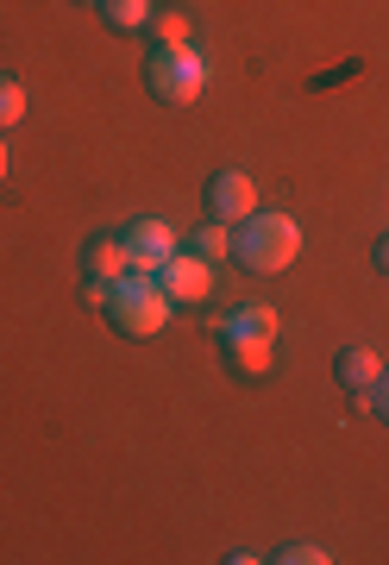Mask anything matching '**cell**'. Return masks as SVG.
<instances>
[{"label":"cell","instance_id":"8fae6325","mask_svg":"<svg viewBox=\"0 0 389 565\" xmlns=\"http://www.w3.org/2000/svg\"><path fill=\"white\" fill-rule=\"evenodd\" d=\"M226 371H233V377H264L270 345H226Z\"/></svg>","mask_w":389,"mask_h":565},{"label":"cell","instance_id":"ba28073f","mask_svg":"<svg viewBox=\"0 0 389 565\" xmlns=\"http://www.w3.org/2000/svg\"><path fill=\"white\" fill-rule=\"evenodd\" d=\"M377 377H383V359H377L370 345H346V352H333V384H339V390H358V396H365Z\"/></svg>","mask_w":389,"mask_h":565},{"label":"cell","instance_id":"7a4b0ae2","mask_svg":"<svg viewBox=\"0 0 389 565\" xmlns=\"http://www.w3.org/2000/svg\"><path fill=\"white\" fill-rule=\"evenodd\" d=\"M101 315L114 321V333H126V340H158V333L170 327V315H176V302L164 296V282L158 277L126 270V277L114 282V296H107Z\"/></svg>","mask_w":389,"mask_h":565},{"label":"cell","instance_id":"8992f818","mask_svg":"<svg viewBox=\"0 0 389 565\" xmlns=\"http://www.w3.org/2000/svg\"><path fill=\"white\" fill-rule=\"evenodd\" d=\"M207 214L226 226H239L246 214H258V182L246 170H220V177L207 182Z\"/></svg>","mask_w":389,"mask_h":565},{"label":"cell","instance_id":"7c38bea8","mask_svg":"<svg viewBox=\"0 0 389 565\" xmlns=\"http://www.w3.org/2000/svg\"><path fill=\"white\" fill-rule=\"evenodd\" d=\"M195 252H202L207 264H220V258H233V226H226V221H207L202 233H195Z\"/></svg>","mask_w":389,"mask_h":565},{"label":"cell","instance_id":"6da1fadb","mask_svg":"<svg viewBox=\"0 0 389 565\" xmlns=\"http://www.w3.org/2000/svg\"><path fill=\"white\" fill-rule=\"evenodd\" d=\"M302 258V226L289 221V214H246V221L233 226V264H246L251 277H277L289 264Z\"/></svg>","mask_w":389,"mask_h":565},{"label":"cell","instance_id":"d6986e66","mask_svg":"<svg viewBox=\"0 0 389 565\" xmlns=\"http://www.w3.org/2000/svg\"><path fill=\"white\" fill-rule=\"evenodd\" d=\"M88 7H95V0H88Z\"/></svg>","mask_w":389,"mask_h":565},{"label":"cell","instance_id":"9c48e42d","mask_svg":"<svg viewBox=\"0 0 389 565\" xmlns=\"http://www.w3.org/2000/svg\"><path fill=\"white\" fill-rule=\"evenodd\" d=\"M83 270H88V282H120L126 270H132V258H126L120 233H114V239H88V252H83Z\"/></svg>","mask_w":389,"mask_h":565},{"label":"cell","instance_id":"3957f363","mask_svg":"<svg viewBox=\"0 0 389 565\" xmlns=\"http://www.w3.org/2000/svg\"><path fill=\"white\" fill-rule=\"evenodd\" d=\"M207 57L195 51V44H170V51H151L144 57V82H151V95L170 107H188V102H202L207 95Z\"/></svg>","mask_w":389,"mask_h":565},{"label":"cell","instance_id":"e0dca14e","mask_svg":"<svg viewBox=\"0 0 389 565\" xmlns=\"http://www.w3.org/2000/svg\"><path fill=\"white\" fill-rule=\"evenodd\" d=\"M377 270H389V233L377 239Z\"/></svg>","mask_w":389,"mask_h":565},{"label":"cell","instance_id":"9a60e30c","mask_svg":"<svg viewBox=\"0 0 389 565\" xmlns=\"http://www.w3.org/2000/svg\"><path fill=\"white\" fill-rule=\"evenodd\" d=\"M270 559H277V565H327L333 553H327V546H314V541H289L283 553H270Z\"/></svg>","mask_w":389,"mask_h":565},{"label":"cell","instance_id":"52a82bcc","mask_svg":"<svg viewBox=\"0 0 389 565\" xmlns=\"http://www.w3.org/2000/svg\"><path fill=\"white\" fill-rule=\"evenodd\" d=\"M277 308L264 302H246L233 308V315H220V345H277Z\"/></svg>","mask_w":389,"mask_h":565},{"label":"cell","instance_id":"277c9868","mask_svg":"<svg viewBox=\"0 0 389 565\" xmlns=\"http://www.w3.org/2000/svg\"><path fill=\"white\" fill-rule=\"evenodd\" d=\"M158 282H164V296L176 308L207 302V296H214V264H207L202 252H170V258L158 264Z\"/></svg>","mask_w":389,"mask_h":565},{"label":"cell","instance_id":"2e32d148","mask_svg":"<svg viewBox=\"0 0 389 565\" xmlns=\"http://www.w3.org/2000/svg\"><path fill=\"white\" fill-rule=\"evenodd\" d=\"M365 408H377V422L389 427V371H383V377H377V384L365 390Z\"/></svg>","mask_w":389,"mask_h":565},{"label":"cell","instance_id":"5b68a950","mask_svg":"<svg viewBox=\"0 0 389 565\" xmlns=\"http://www.w3.org/2000/svg\"><path fill=\"white\" fill-rule=\"evenodd\" d=\"M120 245H126V258H132V270H144V277H158V264L176 252V233H170L158 214H139V221L120 233Z\"/></svg>","mask_w":389,"mask_h":565},{"label":"cell","instance_id":"30bf717a","mask_svg":"<svg viewBox=\"0 0 389 565\" xmlns=\"http://www.w3.org/2000/svg\"><path fill=\"white\" fill-rule=\"evenodd\" d=\"M95 13H101L114 32H144L158 7H151V0H95Z\"/></svg>","mask_w":389,"mask_h":565},{"label":"cell","instance_id":"5bb4252c","mask_svg":"<svg viewBox=\"0 0 389 565\" xmlns=\"http://www.w3.org/2000/svg\"><path fill=\"white\" fill-rule=\"evenodd\" d=\"M20 120H25V88L13 76H0V132L20 126Z\"/></svg>","mask_w":389,"mask_h":565},{"label":"cell","instance_id":"ac0fdd59","mask_svg":"<svg viewBox=\"0 0 389 565\" xmlns=\"http://www.w3.org/2000/svg\"><path fill=\"white\" fill-rule=\"evenodd\" d=\"M0 182H7V139H0Z\"/></svg>","mask_w":389,"mask_h":565},{"label":"cell","instance_id":"4fadbf2b","mask_svg":"<svg viewBox=\"0 0 389 565\" xmlns=\"http://www.w3.org/2000/svg\"><path fill=\"white\" fill-rule=\"evenodd\" d=\"M151 32H158V51H170V44H195L188 13H151Z\"/></svg>","mask_w":389,"mask_h":565}]
</instances>
